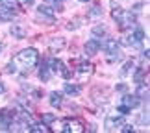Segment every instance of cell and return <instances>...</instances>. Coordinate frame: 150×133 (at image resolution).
Masks as SVG:
<instances>
[{"label":"cell","mask_w":150,"mask_h":133,"mask_svg":"<svg viewBox=\"0 0 150 133\" xmlns=\"http://www.w3.org/2000/svg\"><path fill=\"white\" fill-rule=\"evenodd\" d=\"M39 61V54L35 48H26V50H21L19 54L13 57V61L9 63L8 67H6V70L8 72H17L21 68V70H30L37 65Z\"/></svg>","instance_id":"cell-1"},{"label":"cell","mask_w":150,"mask_h":133,"mask_svg":"<svg viewBox=\"0 0 150 133\" xmlns=\"http://www.w3.org/2000/svg\"><path fill=\"white\" fill-rule=\"evenodd\" d=\"M100 48H104V52H106V59H108L109 63L120 57V52H119V43L115 41V39H106V41H104V43L100 44Z\"/></svg>","instance_id":"cell-2"},{"label":"cell","mask_w":150,"mask_h":133,"mask_svg":"<svg viewBox=\"0 0 150 133\" xmlns=\"http://www.w3.org/2000/svg\"><path fill=\"white\" fill-rule=\"evenodd\" d=\"M59 131H65V133H83L85 131V124L80 118H67V120L61 122Z\"/></svg>","instance_id":"cell-3"},{"label":"cell","mask_w":150,"mask_h":133,"mask_svg":"<svg viewBox=\"0 0 150 133\" xmlns=\"http://www.w3.org/2000/svg\"><path fill=\"white\" fill-rule=\"evenodd\" d=\"M15 120V113L9 109H0V129L2 131H9V126Z\"/></svg>","instance_id":"cell-4"},{"label":"cell","mask_w":150,"mask_h":133,"mask_svg":"<svg viewBox=\"0 0 150 133\" xmlns=\"http://www.w3.org/2000/svg\"><path fill=\"white\" fill-rule=\"evenodd\" d=\"M50 67H52V68H50L52 72L59 74V76H61V78H65V80H69V78L72 76V70H69V68L63 65L59 59H52V61H50Z\"/></svg>","instance_id":"cell-5"},{"label":"cell","mask_w":150,"mask_h":133,"mask_svg":"<svg viewBox=\"0 0 150 133\" xmlns=\"http://www.w3.org/2000/svg\"><path fill=\"white\" fill-rule=\"evenodd\" d=\"M143 39H145V32H143V30H135L134 33H130L128 37L122 39V44H126V46H139L143 43Z\"/></svg>","instance_id":"cell-6"},{"label":"cell","mask_w":150,"mask_h":133,"mask_svg":"<svg viewBox=\"0 0 150 133\" xmlns=\"http://www.w3.org/2000/svg\"><path fill=\"white\" fill-rule=\"evenodd\" d=\"M93 70H95V67L91 65V63H87V61H80V63H78V68H76V74H78L80 82L87 80L91 74H93Z\"/></svg>","instance_id":"cell-7"},{"label":"cell","mask_w":150,"mask_h":133,"mask_svg":"<svg viewBox=\"0 0 150 133\" xmlns=\"http://www.w3.org/2000/svg\"><path fill=\"white\" fill-rule=\"evenodd\" d=\"M124 115H109L106 118V128L108 129H115L117 126H122L124 124Z\"/></svg>","instance_id":"cell-8"},{"label":"cell","mask_w":150,"mask_h":133,"mask_svg":"<svg viewBox=\"0 0 150 133\" xmlns=\"http://www.w3.org/2000/svg\"><path fill=\"white\" fill-rule=\"evenodd\" d=\"M100 41L98 39H89L87 43H85V54L87 56H95V54H98V50H100Z\"/></svg>","instance_id":"cell-9"},{"label":"cell","mask_w":150,"mask_h":133,"mask_svg":"<svg viewBox=\"0 0 150 133\" xmlns=\"http://www.w3.org/2000/svg\"><path fill=\"white\" fill-rule=\"evenodd\" d=\"M13 17H15V9L0 4V20H13Z\"/></svg>","instance_id":"cell-10"},{"label":"cell","mask_w":150,"mask_h":133,"mask_svg":"<svg viewBox=\"0 0 150 133\" xmlns=\"http://www.w3.org/2000/svg\"><path fill=\"white\" fill-rule=\"evenodd\" d=\"M9 32H11V35H13L15 39H24V37H26V33H28V32H26V28L22 26V24H13Z\"/></svg>","instance_id":"cell-11"},{"label":"cell","mask_w":150,"mask_h":133,"mask_svg":"<svg viewBox=\"0 0 150 133\" xmlns=\"http://www.w3.org/2000/svg\"><path fill=\"white\" fill-rule=\"evenodd\" d=\"M61 102H63V94H61V92H57V91L50 92V106L52 107H59Z\"/></svg>","instance_id":"cell-12"},{"label":"cell","mask_w":150,"mask_h":133,"mask_svg":"<svg viewBox=\"0 0 150 133\" xmlns=\"http://www.w3.org/2000/svg\"><path fill=\"white\" fill-rule=\"evenodd\" d=\"M139 96H130V94H126L124 98H122V103H124V106H128V107H137V106H139Z\"/></svg>","instance_id":"cell-13"},{"label":"cell","mask_w":150,"mask_h":133,"mask_svg":"<svg viewBox=\"0 0 150 133\" xmlns=\"http://www.w3.org/2000/svg\"><path fill=\"white\" fill-rule=\"evenodd\" d=\"M28 131H32V133H48L50 128L47 124H30V128H28Z\"/></svg>","instance_id":"cell-14"},{"label":"cell","mask_w":150,"mask_h":133,"mask_svg":"<svg viewBox=\"0 0 150 133\" xmlns=\"http://www.w3.org/2000/svg\"><path fill=\"white\" fill-rule=\"evenodd\" d=\"M63 46H65V39H63V37H54V39L50 41V50H52V52L61 50Z\"/></svg>","instance_id":"cell-15"},{"label":"cell","mask_w":150,"mask_h":133,"mask_svg":"<svg viewBox=\"0 0 150 133\" xmlns=\"http://www.w3.org/2000/svg\"><path fill=\"white\" fill-rule=\"evenodd\" d=\"M39 80H41V82H48L50 80V68H48L47 63H43L41 68H39Z\"/></svg>","instance_id":"cell-16"},{"label":"cell","mask_w":150,"mask_h":133,"mask_svg":"<svg viewBox=\"0 0 150 133\" xmlns=\"http://www.w3.org/2000/svg\"><path fill=\"white\" fill-rule=\"evenodd\" d=\"M39 13H41V15H47V17H50V19H56L54 9L48 8V6H41V8H39Z\"/></svg>","instance_id":"cell-17"},{"label":"cell","mask_w":150,"mask_h":133,"mask_svg":"<svg viewBox=\"0 0 150 133\" xmlns=\"http://www.w3.org/2000/svg\"><path fill=\"white\" fill-rule=\"evenodd\" d=\"M65 92H67V94H71V96H76V94H80V87L67 83V85H65Z\"/></svg>","instance_id":"cell-18"},{"label":"cell","mask_w":150,"mask_h":133,"mask_svg":"<svg viewBox=\"0 0 150 133\" xmlns=\"http://www.w3.org/2000/svg\"><path fill=\"white\" fill-rule=\"evenodd\" d=\"M0 4L8 6V8H11V9H19V2H17V0H0Z\"/></svg>","instance_id":"cell-19"},{"label":"cell","mask_w":150,"mask_h":133,"mask_svg":"<svg viewBox=\"0 0 150 133\" xmlns=\"http://www.w3.org/2000/svg\"><path fill=\"white\" fill-rule=\"evenodd\" d=\"M43 122H45V124L56 122V115H52V113H43Z\"/></svg>","instance_id":"cell-20"},{"label":"cell","mask_w":150,"mask_h":133,"mask_svg":"<svg viewBox=\"0 0 150 133\" xmlns=\"http://www.w3.org/2000/svg\"><path fill=\"white\" fill-rule=\"evenodd\" d=\"M93 35H106V26H95Z\"/></svg>","instance_id":"cell-21"},{"label":"cell","mask_w":150,"mask_h":133,"mask_svg":"<svg viewBox=\"0 0 150 133\" xmlns=\"http://www.w3.org/2000/svg\"><path fill=\"white\" fill-rule=\"evenodd\" d=\"M132 67H134V63H132V61H128V63H126V65L122 67V70H120V76H122V78H124V76H126V74H128V72H130V68H132Z\"/></svg>","instance_id":"cell-22"},{"label":"cell","mask_w":150,"mask_h":133,"mask_svg":"<svg viewBox=\"0 0 150 133\" xmlns=\"http://www.w3.org/2000/svg\"><path fill=\"white\" fill-rule=\"evenodd\" d=\"M117 111H119L120 115H128V113L132 111V107H128V106H124V103H120V106L117 107Z\"/></svg>","instance_id":"cell-23"},{"label":"cell","mask_w":150,"mask_h":133,"mask_svg":"<svg viewBox=\"0 0 150 133\" xmlns=\"http://www.w3.org/2000/svg\"><path fill=\"white\" fill-rule=\"evenodd\" d=\"M80 22H82V20H80V19H76V20H71V22H69V30H76V28L80 26Z\"/></svg>","instance_id":"cell-24"},{"label":"cell","mask_w":150,"mask_h":133,"mask_svg":"<svg viewBox=\"0 0 150 133\" xmlns=\"http://www.w3.org/2000/svg\"><path fill=\"white\" fill-rule=\"evenodd\" d=\"M100 13H102V8H100V6H95V8L91 9L89 15H91V17H96V15H100Z\"/></svg>","instance_id":"cell-25"},{"label":"cell","mask_w":150,"mask_h":133,"mask_svg":"<svg viewBox=\"0 0 150 133\" xmlns=\"http://www.w3.org/2000/svg\"><path fill=\"white\" fill-rule=\"evenodd\" d=\"M122 131H124V133L134 131V126H130V124H122Z\"/></svg>","instance_id":"cell-26"},{"label":"cell","mask_w":150,"mask_h":133,"mask_svg":"<svg viewBox=\"0 0 150 133\" xmlns=\"http://www.w3.org/2000/svg\"><path fill=\"white\" fill-rule=\"evenodd\" d=\"M48 2H52V4H54V6H56V8L59 9V11L63 9V8H61V0H48Z\"/></svg>","instance_id":"cell-27"},{"label":"cell","mask_w":150,"mask_h":133,"mask_svg":"<svg viewBox=\"0 0 150 133\" xmlns=\"http://www.w3.org/2000/svg\"><path fill=\"white\" fill-rule=\"evenodd\" d=\"M4 92H6V85L0 82V94H4Z\"/></svg>","instance_id":"cell-28"},{"label":"cell","mask_w":150,"mask_h":133,"mask_svg":"<svg viewBox=\"0 0 150 133\" xmlns=\"http://www.w3.org/2000/svg\"><path fill=\"white\" fill-rule=\"evenodd\" d=\"M117 91H126V85H122V83L117 85Z\"/></svg>","instance_id":"cell-29"},{"label":"cell","mask_w":150,"mask_h":133,"mask_svg":"<svg viewBox=\"0 0 150 133\" xmlns=\"http://www.w3.org/2000/svg\"><path fill=\"white\" fill-rule=\"evenodd\" d=\"M24 2H26V4H33V0H24Z\"/></svg>","instance_id":"cell-30"},{"label":"cell","mask_w":150,"mask_h":133,"mask_svg":"<svg viewBox=\"0 0 150 133\" xmlns=\"http://www.w3.org/2000/svg\"><path fill=\"white\" fill-rule=\"evenodd\" d=\"M82 2H87V0H82Z\"/></svg>","instance_id":"cell-31"},{"label":"cell","mask_w":150,"mask_h":133,"mask_svg":"<svg viewBox=\"0 0 150 133\" xmlns=\"http://www.w3.org/2000/svg\"><path fill=\"white\" fill-rule=\"evenodd\" d=\"M0 48H2V46H0Z\"/></svg>","instance_id":"cell-32"}]
</instances>
